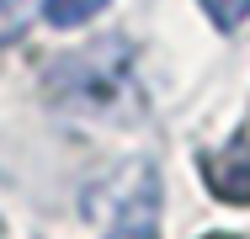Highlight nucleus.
<instances>
[{
    "mask_svg": "<svg viewBox=\"0 0 250 239\" xmlns=\"http://www.w3.org/2000/svg\"><path fill=\"white\" fill-rule=\"evenodd\" d=\"M133 59H128V43H96V48H80V53H69V59H59L48 75V91L64 101V106H80V112H101V106H112L117 96L128 91V69Z\"/></svg>",
    "mask_w": 250,
    "mask_h": 239,
    "instance_id": "obj_1",
    "label": "nucleus"
},
{
    "mask_svg": "<svg viewBox=\"0 0 250 239\" xmlns=\"http://www.w3.org/2000/svg\"><path fill=\"white\" fill-rule=\"evenodd\" d=\"M101 239H160V181L149 165H133L123 176Z\"/></svg>",
    "mask_w": 250,
    "mask_h": 239,
    "instance_id": "obj_2",
    "label": "nucleus"
},
{
    "mask_svg": "<svg viewBox=\"0 0 250 239\" xmlns=\"http://www.w3.org/2000/svg\"><path fill=\"white\" fill-rule=\"evenodd\" d=\"M112 0H43V21L48 27H85L96 21Z\"/></svg>",
    "mask_w": 250,
    "mask_h": 239,
    "instance_id": "obj_3",
    "label": "nucleus"
},
{
    "mask_svg": "<svg viewBox=\"0 0 250 239\" xmlns=\"http://www.w3.org/2000/svg\"><path fill=\"white\" fill-rule=\"evenodd\" d=\"M197 5L208 11V21L224 27V32H234L240 21H250V0H197Z\"/></svg>",
    "mask_w": 250,
    "mask_h": 239,
    "instance_id": "obj_4",
    "label": "nucleus"
},
{
    "mask_svg": "<svg viewBox=\"0 0 250 239\" xmlns=\"http://www.w3.org/2000/svg\"><path fill=\"white\" fill-rule=\"evenodd\" d=\"M27 32V0H0V48Z\"/></svg>",
    "mask_w": 250,
    "mask_h": 239,
    "instance_id": "obj_5",
    "label": "nucleus"
}]
</instances>
